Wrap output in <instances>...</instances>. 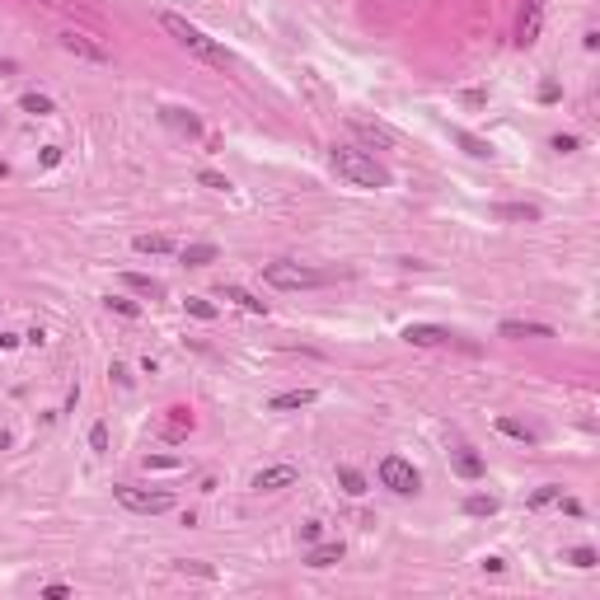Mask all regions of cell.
<instances>
[{"label":"cell","instance_id":"obj_1","mask_svg":"<svg viewBox=\"0 0 600 600\" xmlns=\"http://www.w3.org/2000/svg\"><path fill=\"white\" fill-rule=\"evenodd\" d=\"M333 169H338V178H348L357 188H389V169L375 155L357 151V146H338L333 151Z\"/></svg>","mask_w":600,"mask_h":600},{"label":"cell","instance_id":"obj_2","mask_svg":"<svg viewBox=\"0 0 600 600\" xmlns=\"http://www.w3.org/2000/svg\"><path fill=\"white\" fill-rule=\"evenodd\" d=\"M160 24H164V33L178 42V47H188L197 61H212V66H230V52L221 47V42H212L197 24H188L183 15H160Z\"/></svg>","mask_w":600,"mask_h":600},{"label":"cell","instance_id":"obj_3","mask_svg":"<svg viewBox=\"0 0 600 600\" xmlns=\"http://www.w3.org/2000/svg\"><path fill=\"white\" fill-rule=\"evenodd\" d=\"M263 282L277 286V291H314V286H324V272L300 268V263H268V268H263Z\"/></svg>","mask_w":600,"mask_h":600},{"label":"cell","instance_id":"obj_4","mask_svg":"<svg viewBox=\"0 0 600 600\" xmlns=\"http://www.w3.org/2000/svg\"><path fill=\"white\" fill-rule=\"evenodd\" d=\"M113 497L127 511H146V516H160V511H169L174 506V492H164V488H132V483H117Z\"/></svg>","mask_w":600,"mask_h":600},{"label":"cell","instance_id":"obj_5","mask_svg":"<svg viewBox=\"0 0 600 600\" xmlns=\"http://www.w3.org/2000/svg\"><path fill=\"white\" fill-rule=\"evenodd\" d=\"M380 483H385L389 492L408 497V492H418V488H422V479H418V469L408 465L404 455H385V460H380Z\"/></svg>","mask_w":600,"mask_h":600},{"label":"cell","instance_id":"obj_6","mask_svg":"<svg viewBox=\"0 0 600 600\" xmlns=\"http://www.w3.org/2000/svg\"><path fill=\"white\" fill-rule=\"evenodd\" d=\"M295 479H300L295 465H268V469L253 474V488L258 492H282V488H295Z\"/></svg>","mask_w":600,"mask_h":600},{"label":"cell","instance_id":"obj_7","mask_svg":"<svg viewBox=\"0 0 600 600\" xmlns=\"http://www.w3.org/2000/svg\"><path fill=\"white\" fill-rule=\"evenodd\" d=\"M61 47H66L71 57H80V61H94V66H103V61H108V47H103V42H94V38H85V33H76V28H71V33H61Z\"/></svg>","mask_w":600,"mask_h":600},{"label":"cell","instance_id":"obj_8","mask_svg":"<svg viewBox=\"0 0 600 600\" xmlns=\"http://www.w3.org/2000/svg\"><path fill=\"white\" fill-rule=\"evenodd\" d=\"M540 24H544L540 0H525V10H521V28H516V42H521V47H530V42L540 38Z\"/></svg>","mask_w":600,"mask_h":600},{"label":"cell","instance_id":"obj_9","mask_svg":"<svg viewBox=\"0 0 600 600\" xmlns=\"http://www.w3.org/2000/svg\"><path fill=\"white\" fill-rule=\"evenodd\" d=\"M404 338L413 348H436V343H450V329H441V324H408Z\"/></svg>","mask_w":600,"mask_h":600},{"label":"cell","instance_id":"obj_10","mask_svg":"<svg viewBox=\"0 0 600 600\" xmlns=\"http://www.w3.org/2000/svg\"><path fill=\"white\" fill-rule=\"evenodd\" d=\"M450 141H455V146H465V155H474V160H492V141L465 132V127H450Z\"/></svg>","mask_w":600,"mask_h":600},{"label":"cell","instance_id":"obj_11","mask_svg":"<svg viewBox=\"0 0 600 600\" xmlns=\"http://www.w3.org/2000/svg\"><path fill=\"white\" fill-rule=\"evenodd\" d=\"M492 216H497V221H540V207H535V202H497Z\"/></svg>","mask_w":600,"mask_h":600},{"label":"cell","instance_id":"obj_12","mask_svg":"<svg viewBox=\"0 0 600 600\" xmlns=\"http://www.w3.org/2000/svg\"><path fill=\"white\" fill-rule=\"evenodd\" d=\"M221 295H225V300H234V305H244V310L249 314H268V300H258V295H253V291H244V286H221Z\"/></svg>","mask_w":600,"mask_h":600},{"label":"cell","instance_id":"obj_13","mask_svg":"<svg viewBox=\"0 0 600 600\" xmlns=\"http://www.w3.org/2000/svg\"><path fill=\"white\" fill-rule=\"evenodd\" d=\"M314 399H319L314 389H286V394H277L268 408L272 413H286V408H305V404H314Z\"/></svg>","mask_w":600,"mask_h":600},{"label":"cell","instance_id":"obj_14","mask_svg":"<svg viewBox=\"0 0 600 600\" xmlns=\"http://www.w3.org/2000/svg\"><path fill=\"white\" fill-rule=\"evenodd\" d=\"M502 338H554V329H549V324H521V319H506Z\"/></svg>","mask_w":600,"mask_h":600},{"label":"cell","instance_id":"obj_15","mask_svg":"<svg viewBox=\"0 0 600 600\" xmlns=\"http://www.w3.org/2000/svg\"><path fill=\"white\" fill-rule=\"evenodd\" d=\"M136 253L164 258V253H174V239H169V234H136Z\"/></svg>","mask_w":600,"mask_h":600},{"label":"cell","instance_id":"obj_16","mask_svg":"<svg viewBox=\"0 0 600 600\" xmlns=\"http://www.w3.org/2000/svg\"><path fill=\"white\" fill-rule=\"evenodd\" d=\"M122 282H127L136 295H151V300H160V295H164V286H160L155 277H146V272H122Z\"/></svg>","mask_w":600,"mask_h":600},{"label":"cell","instance_id":"obj_17","mask_svg":"<svg viewBox=\"0 0 600 600\" xmlns=\"http://www.w3.org/2000/svg\"><path fill=\"white\" fill-rule=\"evenodd\" d=\"M352 132L361 136V141H375V146H394V132H389V127H375V122H361V117H352Z\"/></svg>","mask_w":600,"mask_h":600},{"label":"cell","instance_id":"obj_18","mask_svg":"<svg viewBox=\"0 0 600 600\" xmlns=\"http://www.w3.org/2000/svg\"><path fill=\"white\" fill-rule=\"evenodd\" d=\"M305 563H310V567H333V563H343V544H338V540H333V544H314Z\"/></svg>","mask_w":600,"mask_h":600},{"label":"cell","instance_id":"obj_19","mask_svg":"<svg viewBox=\"0 0 600 600\" xmlns=\"http://www.w3.org/2000/svg\"><path fill=\"white\" fill-rule=\"evenodd\" d=\"M216 258H221L216 244H188V249H183V263H188V268H207V263H216Z\"/></svg>","mask_w":600,"mask_h":600},{"label":"cell","instance_id":"obj_20","mask_svg":"<svg viewBox=\"0 0 600 600\" xmlns=\"http://www.w3.org/2000/svg\"><path fill=\"white\" fill-rule=\"evenodd\" d=\"M183 431H193V413H188V408H169V422H164V436H169V441H178Z\"/></svg>","mask_w":600,"mask_h":600},{"label":"cell","instance_id":"obj_21","mask_svg":"<svg viewBox=\"0 0 600 600\" xmlns=\"http://www.w3.org/2000/svg\"><path fill=\"white\" fill-rule=\"evenodd\" d=\"M164 122L178 127V132H188V136H202V122H197L193 113H183V108H164Z\"/></svg>","mask_w":600,"mask_h":600},{"label":"cell","instance_id":"obj_22","mask_svg":"<svg viewBox=\"0 0 600 600\" xmlns=\"http://www.w3.org/2000/svg\"><path fill=\"white\" fill-rule=\"evenodd\" d=\"M455 474H460V479H483V460H479L474 450H460V455H455Z\"/></svg>","mask_w":600,"mask_h":600},{"label":"cell","instance_id":"obj_23","mask_svg":"<svg viewBox=\"0 0 600 600\" xmlns=\"http://www.w3.org/2000/svg\"><path fill=\"white\" fill-rule=\"evenodd\" d=\"M19 108H24V113H33V117H52V113H57L47 94H24V98H19Z\"/></svg>","mask_w":600,"mask_h":600},{"label":"cell","instance_id":"obj_24","mask_svg":"<svg viewBox=\"0 0 600 600\" xmlns=\"http://www.w3.org/2000/svg\"><path fill=\"white\" fill-rule=\"evenodd\" d=\"M338 483H343V492H352V497H361V492H366V479H361V474H357L352 465L338 469Z\"/></svg>","mask_w":600,"mask_h":600},{"label":"cell","instance_id":"obj_25","mask_svg":"<svg viewBox=\"0 0 600 600\" xmlns=\"http://www.w3.org/2000/svg\"><path fill=\"white\" fill-rule=\"evenodd\" d=\"M465 511H469V516H492V511H497V497L474 492V497H465Z\"/></svg>","mask_w":600,"mask_h":600},{"label":"cell","instance_id":"obj_26","mask_svg":"<svg viewBox=\"0 0 600 600\" xmlns=\"http://www.w3.org/2000/svg\"><path fill=\"white\" fill-rule=\"evenodd\" d=\"M497 431H502V436H511V441L535 445V431H525V427H521V422H511V418H497Z\"/></svg>","mask_w":600,"mask_h":600},{"label":"cell","instance_id":"obj_27","mask_svg":"<svg viewBox=\"0 0 600 600\" xmlns=\"http://www.w3.org/2000/svg\"><path fill=\"white\" fill-rule=\"evenodd\" d=\"M197 183H202V188H212V193H230V178H225V174H212V169H202V174H197Z\"/></svg>","mask_w":600,"mask_h":600},{"label":"cell","instance_id":"obj_28","mask_svg":"<svg viewBox=\"0 0 600 600\" xmlns=\"http://www.w3.org/2000/svg\"><path fill=\"white\" fill-rule=\"evenodd\" d=\"M567 563L586 572V567H596V549H591V544H581V549H572V554H567Z\"/></svg>","mask_w":600,"mask_h":600},{"label":"cell","instance_id":"obj_29","mask_svg":"<svg viewBox=\"0 0 600 600\" xmlns=\"http://www.w3.org/2000/svg\"><path fill=\"white\" fill-rule=\"evenodd\" d=\"M108 310H117L122 319H136V314H141V305H136V300H127V295H108Z\"/></svg>","mask_w":600,"mask_h":600},{"label":"cell","instance_id":"obj_30","mask_svg":"<svg viewBox=\"0 0 600 600\" xmlns=\"http://www.w3.org/2000/svg\"><path fill=\"white\" fill-rule=\"evenodd\" d=\"M558 492H563V488H554V483L535 488V492H530V506H549V502H558Z\"/></svg>","mask_w":600,"mask_h":600},{"label":"cell","instance_id":"obj_31","mask_svg":"<svg viewBox=\"0 0 600 600\" xmlns=\"http://www.w3.org/2000/svg\"><path fill=\"white\" fill-rule=\"evenodd\" d=\"M188 314H197V319H216V305L202 300V295H188Z\"/></svg>","mask_w":600,"mask_h":600},{"label":"cell","instance_id":"obj_32","mask_svg":"<svg viewBox=\"0 0 600 600\" xmlns=\"http://www.w3.org/2000/svg\"><path fill=\"white\" fill-rule=\"evenodd\" d=\"M89 445H94L98 455L108 450V427H103V422H94V427H89Z\"/></svg>","mask_w":600,"mask_h":600},{"label":"cell","instance_id":"obj_33","mask_svg":"<svg viewBox=\"0 0 600 600\" xmlns=\"http://www.w3.org/2000/svg\"><path fill=\"white\" fill-rule=\"evenodd\" d=\"M549 146H554V151H558V155H572V151H577L581 141H577V136H554V141H549Z\"/></svg>","mask_w":600,"mask_h":600},{"label":"cell","instance_id":"obj_34","mask_svg":"<svg viewBox=\"0 0 600 600\" xmlns=\"http://www.w3.org/2000/svg\"><path fill=\"white\" fill-rule=\"evenodd\" d=\"M319 535H324V525H319V521H305V525H300V540H305V544H314Z\"/></svg>","mask_w":600,"mask_h":600},{"label":"cell","instance_id":"obj_35","mask_svg":"<svg viewBox=\"0 0 600 600\" xmlns=\"http://www.w3.org/2000/svg\"><path fill=\"white\" fill-rule=\"evenodd\" d=\"M42 596H47V600H66V596H71V586H61V581H52V586H42Z\"/></svg>","mask_w":600,"mask_h":600},{"label":"cell","instance_id":"obj_36","mask_svg":"<svg viewBox=\"0 0 600 600\" xmlns=\"http://www.w3.org/2000/svg\"><path fill=\"white\" fill-rule=\"evenodd\" d=\"M178 572H197V577H212V567H207V563H178Z\"/></svg>","mask_w":600,"mask_h":600},{"label":"cell","instance_id":"obj_37","mask_svg":"<svg viewBox=\"0 0 600 600\" xmlns=\"http://www.w3.org/2000/svg\"><path fill=\"white\" fill-rule=\"evenodd\" d=\"M57 160H61V151H57V146H42V164H47V169H52Z\"/></svg>","mask_w":600,"mask_h":600}]
</instances>
